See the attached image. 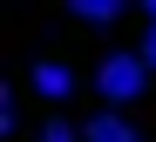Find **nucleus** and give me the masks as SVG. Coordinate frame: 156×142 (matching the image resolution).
<instances>
[{
  "instance_id": "nucleus-4",
  "label": "nucleus",
  "mask_w": 156,
  "mask_h": 142,
  "mask_svg": "<svg viewBox=\"0 0 156 142\" xmlns=\"http://www.w3.org/2000/svg\"><path fill=\"white\" fill-rule=\"evenodd\" d=\"M68 14H82V20H95V27H109V20H115L122 7H115V0H75Z\"/></svg>"
},
{
  "instance_id": "nucleus-6",
  "label": "nucleus",
  "mask_w": 156,
  "mask_h": 142,
  "mask_svg": "<svg viewBox=\"0 0 156 142\" xmlns=\"http://www.w3.org/2000/svg\"><path fill=\"white\" fill-rule=\"evenodd\" d=\"M149 14H156V7H149Z\"/></svg>"
},
{
  "instance_id": "nucleus-1",
  "label": "nucleus",
  "mask_w": 156,
  "mask_h": 142,
  "mask_svg": "<svg viewBox=\"0 0 156 142\" xmlns=\"http://www.w3.org/2000/svg\"><path fill=\"white\" fill-rule=\"evenodd\" d=\"M95 88L109 95V102H136L149 88V61H143V54H109V61L95 68Z\"/></svg>"
},
{
  "instance_id": "nucleus-5",
  "label": "nucleus",
  "mask_w": 156,
  "mask_h": 142,
  "mask_svg": "<svg viewBox=\"0 0 156 142\" xmlns=\"http://www.w3.org/2000/svg\"><path fill=\"white\" fill-rule=\"evenodd\" d=\"M41 142H82V135H75L68 122H48V129H41Z\"/></svg>"
},
{
  "instance_id": "nucleus-2",
  "label": "nucleus",
  "mask_w": 156,
  "mask_h": 142,
  "mask_svg": "<svg viewBox=\"0 0 156 142\" xmlns=\"http://www.w3.org/2000/svg\"><path fill=\"white\" fill-rule=\"evenodd\" d=\"M82 142H143V135H136V122H122V115H95V122H82Z\"/></svg>"
},
{
  "instance_id": "nucleus-3",
  "label": "nucleus",
  "mask_w": 156,
  "mask_h": 142,
  "mask_svg": "<svg viewBox=\"0 0 156 142\" xmlns=\"http://www.w3.org/2000/svg\"><path fill=\"white\" fill-rule=\"evenodd\" d=\"M34 88H41V95H48V102H61V95H68V88H75V74H68V68H61V61H41V68H34Z\"/></svg>"
}]
</instances>
